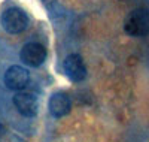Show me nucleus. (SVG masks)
<instances>
[{"label":"nucleus","mask_w":149,"mask_h":142,"mask_svg":"<svg viewBox=\"0 0 149 142\" xmlns=\"http://www.w3.org/2000/svg\"><path fill=\"white\" fill-rule=\"evenodd\" d=\"M124 32L133 37H143L149 34V9L137 8L131 11L124 21Z\"/></svg>","instance_id":"nucleus-1"},{"label":"nucleus","mask_w":149,"mask_h":142,"mask_svg":"<svg viewBox=\"0 0 149 142\" xmlns=\"http://www.w3.org/2000/svg\"><path fill=\"white\" fill-rule=\"evenodd\" d=\"M29 17L24 11L19 8H9L6 9L2 17H0V24L6 33L9 34H19L29 27Z\"/></svg>","instance_id":"nucleus-2"},{"label":"nucleus","mask_w":149,"mask_h":142,"mask_svg":"<svg viewBox=\"0 0 149 142\" xmlns=\"http://www.w3.org/2000/svg\"><path fill=\"white\" fill-rule=\"evenodd\" d=\"M14 106L17 108V111L24 115L27 118H33L39 112V99L36 94L30 93V91H18L14 96Z\"/></svg>","instance_id":"nucleus-3"},{"label":"nucleus","mask_w":149,"mask_h":142,"mask_svg":"<svg viewBox=\"0 0 149 142\" xmlns=\"http://www.w3.org/2000/svg\"><path fill=\"white\" fill-rule=\"evenodd\" d=\"M5 85L9 90L14 91H21L27 87L29 81H30V73L26 67L19 66V64H12L8 67V70L5 72Z\"/></svg>","instance_id":"nucleus-4"},{"label":"nucleus","mask_w":149,"mask_h":142,"mask_svg":"<svg viewBox=\"0 0 149 142\" xmlns=\"http://www.w3.org/2000/svg\"><path fill=\"white\" fill-rule=\"evenodd\" d=\"M19 57H21V61L26 63L27 66L39 67L46 60V49H45V46L42 44L29 42V44H26L21 48Z\"/></svg>","instance_id":"nucleus-5"},{"label":"nucleus","mask_w":149,"mask_h":142,"mask_svg":"<svg viewBox=\"0 0 149 142\" xmlns=\"http://www.w3.org/2000/svg\"><path fill=\"white\" fill-rule=\"evenodd\" d=\"M64 73L73 82H81L86 78V67L79 54H69L64 60Z\"/></svg>","instance_id":"nucleus-6"},{"label":"nucleus","mask_w":149,"mask_h":142,"mask_svg":"<svg viewBox=\"0 0 149 142\" xmlns=\"http://www.w3.org/2000/svg\"><path fill=\"white\" fill-rule=\"evenodd\" d=\"M48 108L49 112H51L55 118H61V117H66V115L70 112L72 109V102L70 97L66 93H54L49 99L48 103Z\"/></svg>","instance_id":"nucleus-7"},{"label":"nucleus","mask_w":149,"mask_h":142,"mask_svg":"<svg viewBox=\"0 0 149 142\" xmlns=\"http://www.w3.org/2000/svg\"><path fill=\"white\" fill-rule=\"evenodd\" d=\"M5 136V127L2 126V124H0V139H2Z\"/></svg>","instance_id":"nucleus-8"}]
</instances>
